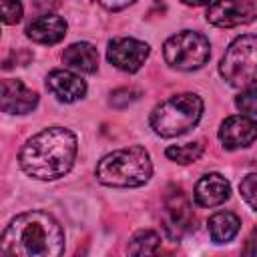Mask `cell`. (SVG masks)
I'll return each instance as SVG.
<instances>
[{"instance_id":"e0dca14e","label":"cell","mask_w":257,"mask_h":257,"mask_svg":"<svg viewBox=\"0 0 257 257\" xmlns=\"http://www.w3.org/2000/svg\"><path fill=\"white\" fill-rule=\"evenodd\" d=\"M159 251H161V237L157 231L151 229L137 231L126 245L128 257H157Z\"/></svg>"},{"instance_id":"44dd1931","label":"cell","mask_w":257,"mask_h":257,"mask_svg":"<svg viewBox=\"0 0 257 257\" xmlns=\"http://www.w3.org/2000/svg\"><path fill=\"white\" fill-rule=\"evenodd\" d=\"M139 96H141V92L135 90V88H118L110 94V104L116 106V108H124L126 104L135 102Z\"/></svg>"},{"instance_id":"d6986e66","label":"cell","mask_w":257,"mask_h":257,"mask_svg":"<svg viewBox=\"0 0 257 257\" xmlns=\"http://www.w3.org/2000/svg\"><path fill=\"white\" fill-rule=\"evenodd\" d=\"M235 106L245 116H257V86H249L243 92H239L235 98Z\"/></svg>"},{"instance_id":"cb8c5ba5","label":"cell","mask_w":257,"mask_h":257,"mask_svg":"<svg viewBox=\"0 0 257 257\" xmlns=\"http://www.w3.org/2000/svg\"><path fill=\"white\" fill-rule=\"evenodd\" d=\"M102 6L106 8V10H122V8H126V6H131V2H122V4H108V2H102Z\"/></svg>"},{"instance_id":"4fadbf2b","label":"cell","mask_w":257,"mask_h":257,"mask_svg":"<svg viewBox=\"0 0 257 257\" xmlns=\"http://www.w3.org/2000/svg\"><path fill=\"white\" fill-rule=\"evenodd\" d=\"M229 195L231 185L219 173H207L195 185V203L199 207H219L229 199Z\"/></svg>"},{"instance_id":"2e32d148","label":"cell","mask_w":257,"mask_h":257,"mask_svg":"<svg viewBox=\"0 0 257 257\" xmlns=\"http://www.w3.org/2000/svg\"><path fill=\"white\" fill-rule=\"evenodd\" d=\"M209 235L215 243H229L241 229V221L231 211H219L209 217Z\"/></svg>"},{"instance_id":"ba28073f","label":"cell","mask_w":257,"mask_h":257,"mask_svg":"<svg viewBox=\"0 0 257 257\" xmlns=\"http://www.w3.org/2000/svg\"><path fill=\"white\" fill-rule=\"evenodd\" d=\"M151 48L147 42L137 38H112L106 48V58L112 66L122 72H137L149 58Z\"/></svg>"},{"instance_id":"7402d4cb","label":"cell","mask_w":257,"mask_h":257,"mask_svg":"<svg viewBox=\"0 0 257 257\" xmlns=\"http://www.w3.org/2000/svg\"><path fill=\"white\" fill-rule=\"evenodd\" d=\"M0 10H2V20L4 24H16L22 18V4L20 2H0Z\"/></svg>"},{"instance_id":"8992f818","label":"cell","mask_w":257,"mask_h":257,"mask_svg":"<svg viewBox=\"0 0 257 257\" xmlns=\"http://www.w3.org/2000/svg\"><path fill=\"white\" fill-rule=\"evenodd\" d=\"M163 56L165 62L177 70H197L207 64L211 56V44L205 34L183 30L165 40Z\"/></svg>"},{"instance_id":"6da1fadb","label":"cell","mask_w":257,"mask_h":257,"mask_svg":"<svg viewBox=\"0 0 257 257\" xmlns=\"http://www.w3.org/2000/svg\"><path fill=\"white\" fill-rule=\"evenodd\" d=\"M76 135L64 126H48L32 135L20 149V169L38 181H54L64 177L76 159Z\"/></svg>"},{"instance_id":"52a82bcc","label":"cell","mask_w":257,"mask_h":257,"mask_svg":"<svg viewBox=\"0 0 257 257\" xmlns=\"http://www.w3.org/2000/svg\"><path fill=\"white\" fill-rule=\"evenodd\" d=\"M193 209L189 197L179 187H171L165 195V213H163V227L169 239L179 241L191 227H193Z\"/></svg>"},{"instance_id":"7c38bea8","label":"cell","mask_w":257,"mask_h":257,"mask_svg":"<svg viewBox=\"0 0 257 257\" xmlns=\"http://www.w3.org/2000/svg\"><path fill=\"white\" fill-rule=\"evenodd\" d=\"M46 88L60 102H76L86 94V82L80 78V74H74L70 70H62V68L48 72Z\"/></svg>"},{"instance_id":"8fae6325","label":"cell","mask_w":257,"mask_h":257,"mask_svg":"<svg viewBox=\"0 0 257 257\" xmlns=\"http://www.w3.org/2000/svg\"><path fill=\"white\" fill-rule=\"evenodd\" d=\"M38 104V94L28 88L22 80L18 78H6L2 80V90H0V106L4 112L10 114H26L34 110Z\"/></svg>"},{"instance_id":"9a60e30c","label":"cell","mask_w":257,"mask_h":257,"mask_svg":"<svg viewBox=\"0 0 257 257\" xmlns=\"http://www.w3.org/2000/svg\"><path fill=\"white\" fill-rule=\"evenodd\" d=\"M62 60L66 66L86 72V74H92L98 68V52L88 42H74V44L66 46L62 52Z\"/></svg>"},{"instance_id":"5bb4252c","label":"cell","mask_w":257,"mask_h":257,"mask_svg":"<svg viewBox=\"0 0 257 257\" xmlns=\"http://www.w3.org/2000/svg\"><path fill=\"white\" fill-rule=\"evenodd\" d=\"M66 34V20L58 14H40L26 24V36L38 44H56Z\"/></svg>"},{"instance_id":"3957f363","label":"cell","mask_w":257,"mask_h":257,"mask_svg":"<svg viewBox=\"0 0 257 257\" xmlns=\"http://www.w3.org/2000/svg\"><path fill=\"white\" fill-rule=\"evenodd\" d=\"M153 175V163L143 147H126L104 155L96 165V179L106 187H141Z\"/></svg>"},{"instance_id":"9c48e42d","label":"cell","mask_w":257,"mask_h":257,"mask_svg":"<svg viewBox=\"0 0 257 257\" xmlns=\"http://www.w3.org/2000/svg\"><path fill=\"white\" fill-rule=\"evenodd\" d=\"M257 16V4L239 0V2H219V4H209L205 10L207 22L221 26V28H235L241 24L253 22Z\"/></svg>"},{"instance_id":"5b68a950","label":"cell","mask_w":257,"mask_h":257,"mask_svg":"<svg viewBox=\"0 0 257 257\" xmlns=\"http://www.w3.org/2000/svg\"><path fill=\"white\" fill-rule=\"evenodd\" d=\"M221 76L237 88L249 86L257 80V34L237 36L225 50L221 64Z\"/></svg>"},{"instance_id":"30bf717a","label":"cell","mask_w":257,"mask_h":257,"mask_svg":"<svg viewBox=\"0 0 257 257\" xmlns=\"http://www.w3.org/2000/svg\"><path fill=\"white\" fill-rule=\"evenodd\" d=\"M219 141L229 151L245 149V147H249L257 141V122L251 116H245V114L229 116L221 122Z\"/></svg>"},{"instance_id":"277c9868","label":"cell","mask_w":257,"mask_h":257,"mask_svg":"<svg viewBox=\"0 0 257 257\" xmlns=\"http://www.w3.org/2000/svg\"><path fill=\"white\" fill-rule=\"evenodd\" d=\"M203 114V100L195 92H181L159 102L151 112V128L165 139L185 135Z\"/></svg>"},{"instance_id":"ac0fdd59","label":"cell","mask_w":257,"mask_h":257,"mask_svg":"<svg viewBox=\"0 0 257 257\" xmlns=\"http://www.w3.org/2000/svg\"><path fill=\"white\" fill-rule=\"evenodd\" d=\"M203 151H205L203 143L201 141H193V143H185V145H171V147H167L165 155L173 163L189 165V163H195L203 155Z\"/></svg>"},{"instance_id":"d4e9b609","label":"cell","mask_w":257,"mask_h":257,"mask_svg":"<svg viewBox=\"0 0 257 257\" xmlns=\"http://www.w3.org/2000/svg\"><path fill=\"white\" fill-rule=\"evenodd\" d=\"M157 257H171V255H169V253H159Z\"/></svg>"},{"instance_id":"ffe728a7","label":"cell","mask_w":257,"mask_h":257,"mask_svg":"<svg viewBox=\"0 0 257 257\" xmlns=\"http://www.w3.org/2000/svg\"><path fill=\"white\" fill-rule=\"evenodd\" d=\"M239 191H241V197L245 199V203L257 213V173H249L247 177H243Z\"/></svg>"},{"instance_id":"603a6c76","label":"cell","mask_w":257,"mask_h":257,"mask_svg":"<svg viewBox=\"0 0 257 257\" xmlns=\"http://www.w3.org/2000/svg\"><path fill=\"white\" fill-rule=\"evenodd\" d=\"M241 257H257V227H253L251 233L247 235V239L243 243Z\"/></svg>"},{"instance_id":"7a4b0ae2","label":"cell","mask_w":257,"mask_h":257,"mask_svg":"<svg viewBox=\"0 0 257 257\" xmlns=\"http://www.w3.org/2000/svg\"><path fill=\"white\" fill-rule=\"evenodd\" d=\"M6 257H62L64 231L46 211H26L16 215L2 233Z\"/></svg>"}]
</instances>
